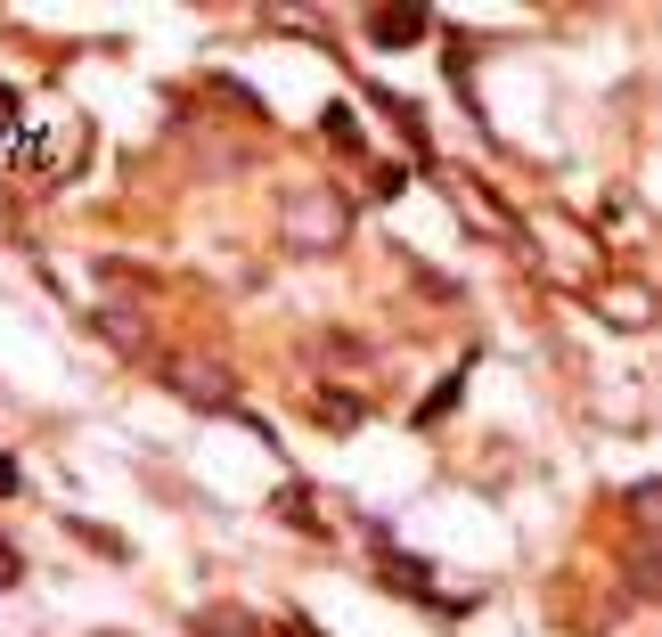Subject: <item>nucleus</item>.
Segmentation results:
<instances>
[{"label": "nucleus", "instance_id": "f257e3e1", "mask_svg": "<svg viewBox=\"0 0 662 637\" xmlns=\"http://www.w3.org/2000/svg\"><path fill=\"white\" fill-rule=\"evenodd\" d=\"M425 33V9H377V41H418Z\"/></svg>", "mask_w": 662, "mask_h": 637}, {"label": "nucleus", "instance_id": "f03ea898", "mask_svg": "<svg viewBox=\"0 0 662 637\" xmlns=\"http://www.w3.org/2000/svg\"><path fill=\"white\" fill-rule=\"evenodd\" d=\"M459 393H466V368H459V376H442V384H433V401L418 408V417L433 425V417H442V408H450V401H459Z\"/></svg>", "mask_w": 662, "mask_h": 637}, {"label": "nucleus", "instance_id": "7ed1b4c3", "mask_svg": "<svg viewBox=\"0 0 662 637\" xmlns=\"http://www.w3.org/2000/svg\"><path fill=\"white\" fill-rule=\"evenodd\" d=\"M327 139H336V148H360V123H351V107H327Z\"/></svg>", "mask_w": 662, "mask_h": 637}, {"label": "nucleus", "instance_id": "20e7f679", "mask_svg": "<svg viewBox=\"0 0 662 637\" xmlns=\"http://www.w3.org/2000/svg\"><path fill=\"white\" fill-rule=\"evenodd\" d=\"M9 490H17V458H0V499H9Z\"/></svg>", "mask_w": 662, "mask_h": 637}, {"label": "nucleus", "instance_id": "39448f33", "mask_svg": "<svg viewBox=\"0 0 662 637\" xmlns=\"http://www.w3.org/2000/svg\"><path fill=\"white\" fill-rule=\"evenodd\" d=\"M0 123H17V91H0Z\"/></svg>", "mask_w": 662, "mask_h": 637}, {"label": "nucleus", "instance_id": "423d86ee", "mask_svg": "<svg viewBox=\"0 0 662 637\" xmlns=\"http://www.w3.org/2000/svg\"><path fill=\"white\" fill-rule=\"evenodd\" d=\"M295 637H319V629H312V622H295Z\"/></svg>", "mask_w": 662, "mask_h": 637}]
</instances>
